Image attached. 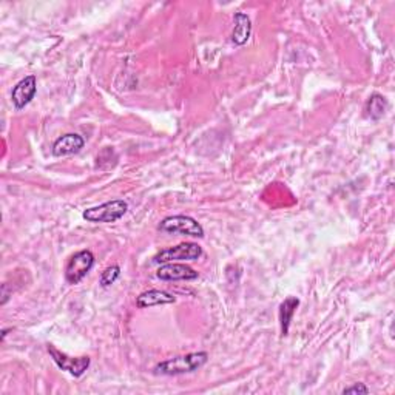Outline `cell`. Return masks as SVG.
<instances>
[{"instance_id": "cell-1", "label": "cell", "mask_w": 395, "mask_h": 395, "mask_svg": "<svg viewBox=\"0 0 395 395\" xmlns=\"http://www.w3.org/2000/svg\"><path fill=\"white\" fill-rule=\"evenodd\" d=\"M209 360L207 352H192L187 355H179L169 358V360L157 363L155 366V372L160 375H183V373H190L203 368Z\"/></svg>"}, {"instance_id": "cell-2", "label": "cell", "mask_w": 395, "mask_h": 395, "mask_svg": "<svg viewBox=\"0 0 395 395\" xmlns=\"http://www.w3.org/2000/svg\"><path fill=\"white\" fill-rule=\"evenodd\" d=\"M128 210V204L124 199H113L109 203H104L96 207L84 210L82 218L95 224H102V222H116L119 221Z\"/></svg>"}, {"instance_id": "cell-3", "label": "cell", "mask_w": 395, "mask_h": 395, "mask_svg": "<svg viewBox=\"0 0 395 395\" xmlns=\"http://www.w3.org/2000/svg\"><path fill=\"white\" fill-rule=\"evenodd\" d=\"M203 256V247L196 242H181L178 246L162 249L153 256V264H167L175 261H196Z\"/></svg>"}, {"instance_id": "cell-4", "label": "cell", "mask_w": 395, "mask_h": 395, "mask_svg": "<svg viewBox=\"0 0 395 395\" xmlns=\"http://www.w3.org/2000/svg\"><path fill=\"white\" fill-rule=\"evenodd\" d=\"M157 229L165 233H179L193 236V238H204V227L195 218L187 217V215H175V217L164 218Z\"/></svg>"}, {"instance_id": "cell-5", "label": "cell", "mask_w": 395, "mask_h": 395, "mask_svg": "<svg viewBox=\"0 0 395 395\" xmlns=\"http://www.w3.org/2000/svg\"><path fill=\"white\" fill-rule=\"evenodd\" d=\"M95 265V255L91 250H79L70 258L65 265V279L68 284H79L88 275V272Z\"/></svg>"}, {"instance_id": "cell-6", "label": "cell", "mask_w": 395, "mask_h": 395, "mask_svg": "<svg viewBox=\"0 0 395 395\" xmlns=\"http://www.w3.org/2000/svg\"><path fill=\"white\" fill-rule=\"evenodd\" d=\"M48 352L52 358L54 360V363L59 366L62 371H67L68 373H71L73 377H82L87 369L90 368L91 360L88 357H79V358H73L68 357L67 354H63L59 349H56L52 344H48Z\"/></svg>"}, {"instance_id": "cell-7", "label": "cell", "mask_w": 395, "mask_h": 395, "mask_svg": "<svg viewBox=\"0 0 395 395\" xmlns=\"http://www.w3.org/2000/svg\"><path fill=\"white\" fill-rule=\"evenodd\" d=\"M38 91V79L36 76L30 75L26 76L22 81L16 84V87L11 91V100L16 110H22L31 102L33 98L36 96Z\"/></svg>"}, {"instance_id": "cell-8", "label": "cell", "mask_w": 395, "mask_h": 395, "mask_svg": "<svg viewBox=\"0 0 395 395\" xmlns=\"http://www.w3.org/2000/svg\"><path fill=\"white\" fill-rule=\"evenodd\" d=\"M156 277L162 281H190L198 278V272L183 263H167L157 269Z\"/></svg>"}, {"instance_id": "cell-9", "label": "cell", "mask_w": 395, "mask_h": 395, "mask_svg": "<svg viewBox=\"0 0 395 395\" xmlns=\"http://www.w3.org/2000/svg\"><path fill=\"white\" fill-rule=\"evenodd\" d=\"M84 146H85V141L81 134L68 133L54 141L52 152L56 157H62V156L79 153L84 148Z\"/></svg>"}, {"instance_id": "cell-10", "label": "cell", "mask_w": 395, "mask_h": 395, "mask_svg": "<svg viewBox=\"0 0 395 395\" xmlns=\"http://www.w3.org/2000/svg\"><path fill=\"white\" fill-rule=\"evenodd\" d=\"M176 301V297L165 291H157L152 289L147 292H142L141 295L136 300V306L139 309H147L153 306H162V304H171Z\"/></svg>"}, {"instance_id": "cell-11", "label": "cell", "mask_w": 395, "mask_h": 395, "mask_svg": "<svg viewBox=\"0 0 395 395\" xmlns=\"http://www.w3.org/2000/svg\"><path fill=\"white\" fill-rule=\"evenodd\" d=\"M250 34H252V22L249 16L244 13H236L232 42L235 45H244L250 39Z\"/></svg>"}, {"instance_id": "cell-12", "label": "cell", "mask_w": 395, "mask_h": 395, "mask_svg": "<svg viewBox=\"0 0 395 395\" xmlns=\"http://www.w3.org/2000/svg\"><path fill=\"white\" fill-rule=\"evenodd\" d=\"M298 306H300V300L297 297H287L281 303V306H279V325H281L283 336L289 334L291 321Z\"/></svg>"}, {"instance_id": "cell-13", "label": "cell", "mask_w": 395, "mask_h": 395, "mask_svg": "<svg viewBox=\"0 0 395 395\" xmlns=\"http://www.w3.org/2000/svg\"><path fill=\"white\" fill-rule=\"evenodd\" d=\"M386 110H387V100L385 96L378 95V93H373V95L368 99V102H366V107H364L366 116L372 121L382 119L385 116Z\"/></svg>"}, {"instance_id": "cell-14", "label": "cell", "mask_w": 395, "mask_h": 395, "mask_svg": "<svg viewBox=\"0 0 395 395\" xmlns=\"http://www.w3.org/2000/svg\"><path fill=\"white\" fill-rule=\"evenodd\" d=\"M121 277V268L116 264L110 265V268H107L102 274H100L99 278V284L102 287H110L111 284L116 283V279Z\"/></svg>"}, {"instance_id": "cell-15", "label": "cell", "mask_w": 395, "mask_h": 395, "mask_svg": "<svg viewBox=\"0 0 395 395\" xmlns=\"http://www.w3.org/2000/svg\"><path fill=\"white\" fill-rule=\"evenodd\" d=\"M343 394H369V389L366 387L363 383H355L354 386H349V387H344Z\"/></svg>"}, {"instance_id": "cell-16", "label": "cell", "mask_w": 395, "mask_h": 395, "mask_svg": "<svg viewBox=\"0 0 395 395\" xmlns=\"http://www.w3.org/2000/svg\"><path fill=\"white\" fill-rule=\"evenodd\" d=\"M2 297H3V298H2V304H5L6 301H8V298H10L8 286H6V284H3V286H2Z\"/></svg>"}]
</instances>
